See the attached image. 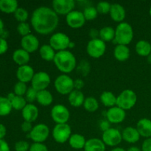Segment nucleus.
<instances>
[{"label": "nucleus", "mask_w": 151, "mask_h": 151, "mask_svg": "<svg viewBox=\"0 0 151 151\" xmlns=\"http://www.w3.org/2000/svg\"><path fill=\"white\" fill-rule=\"evenodd\" d=\"M19 8L16 0H0V10L7 14L14 13Z\"/></svg>", "instance_id": "obj_29"}, {"label": "nucleus", "mask_w": 151, "mask_h": 151, "mask_svg": "<svg viewBox=\"0 0 151 151\" xmlns=\"http://www.w3.org/2000/svg\"><path fill=\"white\" fill-rule=\"evenodd\" d=\"M110 122H109L108 120H106V119H103V120H101L100 122V128L102 130V131L104 132V131H107V130H109V128H111V125H110Z\"/></svg>", "instance_id": "obj_48"}, {"label": "nucleus", "mask_w": 151, "mask_h": 151, "mask_svg": "<svg viewBox=\"0 0 151 151\" xmlns=\"http://www.w3.org/2000/svg\"><path fill=\"white\" fill-rule=\"evenodd\" d=\"M21 46H22V49L30 54L40 48L39 40L35 35L31 33L26 36L22 37L21 40Z\"/></svg>", "instance_id": "obj_15"}, {"label": "nucleus", "mask_w": 151, "mask_h": 151, "mask_svg": "<svg viewBox=\"0 0 151 151\" xmlns=\"http://www.w3.org/2000/svg\"><path fill=\"white\" fill-rule=\"evenodd\" d=\"M50 128L46 124L39 123L33 126L32 131L27 134L33 143H44L50 136Z\"/></svg>", "instance_id": "obj_6"}, {"label": "nucleus", "mask_w": 151, "mask_h": 151, "mask_svg": "<svg viewBox=\"0 0 151 151\" xmlns=\"http://www.w3.org/2000/svg\"><path fill=\"white\" fill-rule=\"evenodd\" d=\"M71 42L69 37L63 32H58L52 34L50 38V45L55 51L60 52L67 50Z\"/></svg>", "instance_id": "obj_8"}, {"label": "nucleus", "mask_w": 151, "mask_h": 151, "mask_svg": "<svg viewBox=\"0 0 151 151\" xmlns=\"http://www.w3.org/2000/svg\"><path fill=\"white\" fill-rule=\"evenodd\" d=\"M50 83H51V78L50 75L46 72L41 71L35 73L31 81V87L37 91H43L47 89Z\"/></svg>", "instance_id": "obj_11"}, {"label": "nucleus", "mask_w": 151, "mask_h": 151, "mask_svg": "<svg viewBox=\"0 0 151 151\" xmlns=\"http://www.w3.org/2000/svg\"><path fill=\"white\" fill-rule=\"evenodd\" d=\"M14 148L16 151H29L30 145L27 141L20 140L15 144Z\"/></svg>", "instance_id": "obj_43"}, {"label": "nucleus", "mask_w": 151, "mask_h": 151, "mask_svg": "<svg viewBox=\"0 0 151 151\" xmlns=\"http://www.w3.org/2000/svg\"><path fill=\"white\" fill-rule=\"evenodd\" d=\"M38 114H39L38 109L33 103H27L22 111V115L24 120L31 123L36 120Z\"/></svg>", "instance_id": "obj_18"}, {"label": "nucleus", "mask_w": 151, "mask_h": 151, "mask_svg": "<svg viewBox=\"0 0 151 151\" xmlns=\"http://www.w3.org/2000/svg\"><path fill=\"white\" fill-rule=\"evenodd\" d=\"M126 117L125 111L118 106L110 108L106 112V118L110 123L119 124L123 122Z\"/></svg>", "instance_id": "obj_16"}, {"label": "nucleus", "mask_w": 151, "mask_h": 151, "mask_svg": "<svg viewBox=\"0 0 151 151\" xmlns=\"http://www.w3.org/2000/svg\"><path fill=\"white\" fill-rule=\"evenodd\" d=\"M142 151H151V137L147 138L142 145Z\"/></svg>", "instance_id": "obj_47"}, {"label": "nucleus", "mask_w": 151, "mask_h": 151, "mask_svg": "<svg viewBox=\"0 0 151 151\" xmlns=\"http://www.w3.org/2000/svg\"><path fill=\"white\" fill-rule=\"evenodd\" d=\"M83 107L86 111L90 113H93L98 110L99 109V102L96 98L93 97H88L85 99L83 103Z\"/></svg>", "instance_id": "obj_33"}, {"label": "nucleus", "mask_w": 151, "mask_h": 151, "mask_svg": "<svg viewBox=\"0 0 151 151\" xmlns=\"http://www.w3.org/2000/svg\"><path fill=\"white\" fill-rule=\"evenodd\" d=\"M111 151H127V150H125V149L122 148V147H114V148L112 149V150Z\"/></svg>", "instance_id": "obj_56"}, {"label": "nucleus", "mask_w": 151, "mask_h": 151, "mask_svg": "<svg viewBox=\"0 0 151 151\" xmlns=\"http://www.w3.org/2000/svg\"><path fill=\"white\" fill-rule=\"evenodd\" d=\"M72 136V128L70 125L66 124H56L52 130V137L55 141L59 144H63L69 141Z\"/></svg>", "instance_id": "obj_7"}, {"label": "nucleus", "mask_w": 151, "mask_h": 151, "mask_svg": "<svg viewBox=\"0 0 151 151\" xmlns=\"http://www.w3.org/2000/svg\"><path fill=\"white\" fill-rule=\"evenodd\" d=\"M34 75H35V71L33 68L29 65L19 66L16 71L17 79L19 80V81L24 83L31 82Z\"/></svg>", "instance_id": "obj_17"}, {"label": "nucleus", "mask_w": 151, "mask_h": 151, "mask_svg": "<svg viewBox=\"0 0 151 151\" xmlns=\"http://www.w3.org/2000/svg\"><path fill=\"white\" fill-rule=\"evenodd\" d=\"M83 16L86 21H92L97 17L98 12L96 7L93 6H87L83 11Z\"/></svg>", "instance_id": "obj_36"}, {"label": "nucleus", "mask_w": 151, "mask_h": 151, "mask_svg": "<svg viewBox=\"0 0 151 151\" xmlns=\"http://www.w3.org/2000/svg\"><path fill=\"white\" fill-rule=\"evenodd\" d=\"M3 30H4V22L0 19V35L2 34Z\"/></svg>", "instance_id": "obj_55"}, {"label": "nucleus", "mask_w": 151, "mask_h": 151, "mask_svg": "<svg viewBox=\"0 0 151 151\" xmlns=\"http://www.w3.org/2000/svg\"><path fill=\"white\" fill-rule=\"evenodd\" d=\"M21 128H22V130L23 132L29 134L30 131H32L33 126L32 125V123H31V122H27V121H24V122H22V125H21Z\"/></svg>", "instance_id": "obj_46"}, {"label": "nucleus", "mask_w": 151, "mask_h": 151, "mask_svg": "<svg viewBox=\"0 0 151 151\" xmlns=\"http://www.w3.org/2000/svg\"><path fill=\"white\" fill-rule=\"evenodd\" d=\"M134 29L129 23L122 22L118 24L115 29V37L114 42L115 44L126 45L131 44L134 38Z\"/></svg>", "instance_id": "obj_3"}, {"label": "nucleus", "mask_w": 151, "mask_h": 151, "mask_svg": "<svg viewBox=\"0 0 151 151\" xmlns=\"http://www.w3.org/2000/svg\"><path fill=\"white\" fill-rule=\"evenodd\" d=\"M102 140L106 145L109 147H116L122 142V132H120L117 128H111L103 133Z\"/></svg>", "instance_id": "obj_12"}, {"label": "nucleus", "mask_w": 151, "mask_h": 151, "mask_svg": "<svg viewBox=\"0 0 151 151\" xmlns=\"http://www.w3.org/2000/svg\"><path fill=\"white\" fill-rule=\"evenodd\" d=\"M12 105L13 109L17 111H22L24 108L27 106V102L26 99L24 97H21V96H15L14 98L10 101Z\"/></svg>", "instance_id": "obj_35"}, {"label": "nucleus", "mask_w": 151, "mask_h": 151, "mask_svg": "<svg viewBox=\"0 0 151 151\" xmlns=\"http://www.w3.org/2000/svg\"><path fill=\"white\" fill-rule=\"evenodd\" d=\"M106 145L103 140L97 138H91L86 140L84 151H106Z\"/></svg>", "instance_id": "obj_25"}, {"label": "nucleus", "mask_w": 151, "mask_h": 151, "mask_svg": "<svg viewBox=\"0 0 151 151\" xmlns=\"http://www.w3.org/2000/svg\"><path fill=\"white\" fill-rule=\"evenodd\" d=\"M27 89L28 88L27 86V83L20 82V81H18L14 86L13 92H14V94H16V95L24 97V96L25 95V94H26Z\"/></svg>", "instance_id": "obj_38"}, {"label": "nucleus", "mask_w": 151, "mask_h": 151, "mask_svg": "<svg viewBox=\"0 0 151 151\" xmlns=\"http://www.w3.org/2000/svg\"><path fill=\"white\" fill-rule=\"evenodd\" d=\"M86 19L83 12L74 10L66 16V22L69 27L73 29L81 28L85 24Z\"/></svg>", "instance_id": "obj_14"}, {"label": "nucleus", "mask_w": 151, "mask_h": 151, "mask_svg": "<svg viewBox=\"0 0 151 151\" xmlns=\"http://www.w3.org/2000/svg\"><path fill=\"white\" fill-rule=\"evenodd\" d=\"M111 7V4L108 1H100L97 3L96 8H97L98 13L108 14L110 13Z\"/></svg>", "instance_id": "obj_41"}, {"label": "nucleus", "mask_w": 151, "mask_h": 151, "mask_svg": "<svg viewBox=\"0 0 151 151\" xmlns=\"http://www.w3.org/2000/svg\"><path fill=\"white\" fill-rule=\"evenodd\" d=\"M29 151H49V150L44 143H32Z\"/></svg>", "instance_id": "obj_44"}, {"label": "nucleus", "mask_w": 151, "mask_h": 151, "mask_svg": "<svg viewBox=\"0 0 151 151\" xmlns=\"http://www.w3.org/2000/svg\"><path fill=\"white\" fill-rule=\"evenodd\" d=\"M8 50L7 41L4 38L0 37V55H3Z\"/></svg>", "instance_id": "obj_45"}, {"label": "nucleus", "mask_w": 151, "mask_h": 151, "mask_svg": "<svg viewBox=\"0 0 151 151\" xmlns=\"http://www.w3.org/2000/svg\"><path fill=\"white\" fill-rule=\"evenodd\" d=\"M137 129L140 136L144 138L151 137V120L148 118H142L139 119L137 124Z\"/></svg>", "instance_id": "obj_21"}, {"label": "nucleus", "mask_w": 151, "mask_h": 151, "mask_svg": "<svg viewBox=\"0 0 151 151\" xmlns=\"http://www.w3.org/2000/svg\"><path fill=\"white\" fill-rule=\"evenodd\" d=\"M147 62L149 63V64L151 65V54L149 55L147 57Z\"/></svg>", "instance_id": "obj_58"}, {"label": "nucleus", "mask_w": 151, "mask_h": 151, "mask_svg": "<svg viewBox=\"0 0 151 151\" xmlns=\"http://www.w3.org/2000/svg\"><path fill=\"white\" fill-rule=\"evenodd\" d=\"M39 55L43 60L50 62L54 60L56 52L50 44H44L39 48Z\"/></svg>", "instance_id": "obj_27"}, {"label": "nucleus", "mask_w": 151, "mask_h": 151, "mask_svg": "<svg viewBox=\"0 0 151 151\" xmlns=\"http://www.w3.org/2000/svg\"><path fill=\"white\" fill-rule=\"evenodd\" d=\"M14 17L19 23L22 22H27V20L29 18V13L26 9L23 8V7H19L17 10H16L14 13Z\"/></svg>", "instance_id": "obj_37"}, {"label": "nucleus", "mask_w": 151, "mask_h": 151, "mask_svg": "<svg viewBox=\"0 0 151 151\" xmlns=\"http://www.w3.org/2000/svg\"><path fill=\"white\" fill-rule=\"evenodd\" d=\"M74 86H75V89L80 90L81 91L84 86V82L82 79H77L74 81Z\"/></svg>", "instance_id": "obj_49"}, {"label": "nucleus", "mask_w": 151, "mask_h": 151, "mask_svg": "<svg viewBox=\"0 0 151 151\" xmlns=\"http://www.w3.org/2000/svg\"><path fill=\"white\" fill-rule=\"evenodd\" d=\"M115 37V29L112 27H103L100 29V36L99 38L104 42H109L114 41Z\"/></svg>", "instance_id": "obj_32"}, {"label": "nucleus", "mask_w": 151, "mask_h": 151, "mask_svg": "<svg viewBox=\"0 0 151 151\" xmlns=\"http://www.w3.org/2000/svg\"><path fill=\"white\" fill-rule=\"evenodd\" d=\"M75 47V43L71 41L70 44H69V49H72V48H74Z\"/></svg>", "instance_id": "obj_57"}, {"label": "nucleus", "mask_w": 151, "mask_h": 151, "mask_svg": "<svg viewBox=\"0 0 151 151\" xmlns=\"http://www.w3.org/2000/svg\"><path fill=\"white\" fill-rule=\"evenodd\" d=\"M16 29H17L18 33L20 35H22V37L26 36V35L31 34L30 26H29V24L27 22H22V23H19L18 24L17 27H16Z\"/></svg>", "instance_id": "obj_39"}, {"label": "nucleus", "mask_w": 151, "mask_h": 151, "mask_svg": "<svg viewBox=\"0 0 151 151\" xmlns=\"http://www.w3.org/2000/svg\"><path fill=\"white\" fill-rule=\"evenodd\" d=\"M131 51L128 46L117 44L114 50V56L118 61L124 62L129 59Z\"/></svg>", "instance_id": "obj_22"}, {"label": "nucleus", "mask_w": 151, "mask_h": 151, "mask_svg": "<svg viewBox=\"0 0 151 151\" xmlns=\"http://www.w3.org/2000/svg\"><path fill=\"white\" fill-rule=\"evenodd\" d=\"M68 142H69V144L71 147H72L73 149L81 150V149H84L86 140L82 134H72Z\"/></svg>", "instance_id": "obj_26"}, {"label": "nucleus", "mask_w": 151, "mask_h": 151, "mask_svg": "<svg viewBox=\"0 0 151 151\" xmlns=\"http://www.w3.org/2000/svg\"><path fill=\"white\" fill-rule=\"evenodd\" d=\"M36 101L42 106H49L52 103L53 96L48 90H43L38 91Z\"/></svg>", "instance_id": "obj_30"}, {"label": "nucleus", "mask_w": 151, "mask_h": 151, "mask_svg": "<svg viewBox=\"0 0 151 151\" xmlns=\"http://www.w3.org/2000/svg\"><path fill=\"white\" fill-rule=\"evenodd\" d=\"M122 139L129 144H135L139 141L140 136L139 133L137 131V128L134 127H127L122 131Z\"/></svg>", "instance_id": "obj_19"}, {"label": "nucleus", "mask_w": 151, "mask_h": 151, "mask_svg": "<svg viewBox=\"0 0 151 151\" xmlns=\"http://www.w3.org/2000/svg\"><path fill=\"white\" fill-rule=\"evenodd\" d=\"M7 134V128L3 124L0 123V139H4Z\"/></svg>", "instance_id": "obj_52"}, {"label": "nucleus", "mask_w": 151, "mask_h": 151, "mask_svg": "<svg viewBox=\"0 0 151 151\" xmlns=\"http://www.w3.org/2000/svg\"><path fill=\"white\" fill-rule=\"evenodd\" d=\"M54 86L57 92L62 95H69L74 89V80L68 75L62 74L55 78L54 81Z\"/></svg>", "instance_id": "obj_5"}, {"label": "nucleus", "mask_w": 151, "mask_h": 151, "mask_svg": "<svg viewBox=\"0 0 151 151\" xmlns=\"http://www.w3.org/2000/svg\"><path fill=\"white\" fill-rule=\"evenodd\" d=\"M127 151H142V150L137 146H131L127 150Z\"/></svg>", "instance_id": "obj_53"}, {"label": "nucleus", "mask_w": 151, "mask_h": 151, "mask_svg": "<svg viewBox=\"0 0 151 151\" xmlns=\"http://www.w3.org/2000/svg\"><path fill=\"white\" fill-rule=\"evenodd\" d=\"M77 71L82 76L86 77L90 72V64L86 60H82L77 66Z\"/></svg>", "instance_id": "obj_40"}, {"label": "nucleus", "mask_w": 151, "mask_h": 151, "mask_svg": "<svg viewBox=\"0 0 151 151\" xmlns=\"http://www.w3.org/2000/svg\"><path fill=\"white\" fill-rule=\"evenodd\" d=\"M0 151H10L8 143L4 139H0Z\"/></svg>", "instance_id": "obj_50"}, {"label": "nucleus", "mask_w": 151, "mask_h": 151, "mask_svg": "<svg viewBox=\"0 0 151 151\" xmlns=\"http://www.w3.org/2000/svg\"><path fill=\"white\" fill-rule=\"evenodd\" d=\"M51 118L56 124H66L70 118L69 109L62 104H57L51 110Z\"/></svg>", "instance_id": "obj_10"}, {"label": "nucleus", "mask_w": 151, "mask_h": 151, "mask_svg": "<svg viewBox=\"0 0 151 151\" xmlns=\"http://www.w3.org/2000/svg\"><path fill=\"white\" fill-rule=\"evenodd\" d=\"M149 14H150V17H151V6H150V10H149Z\"/></svg>", "instance_id": "obj_59"}, {"label": "nucleus", "mask_w": 151, "mask_h": 151, "mask_svg": "<svg viewBox=\"0 0 151 151\" xmlns=\"http://www.w3.org/2000/svg\"><path fill=\"white\" fill-rule=\"evenodd\" d=\"M89 35L91 39L99 38V36H100V31L97 30L95 28H91L89 31Z\"/></svg>", "instance_id": "obj_51"}, {"label": "nucleus", "mask_w": 151, "mask_h": 151, "mask_svg": "<svg viewBox=\"0 0 151 151\" xmlns=\"http://www.w3.org/2000/svg\"><path fill=\"white\" fill-rule=\"evenodd\" d=\"M30 23L37 33L48 35L52 33L58 26V15L52 8L41 6L32 12Z\"/></svg>", "instance_id": "obj_1"}, {"label": "nucleus", "mask_w": 151, "mask_h": 151, "mask_svg": "<svg viewBox=\"0 0 151 151\" xmlns=\"http://www.w3.org/2000/svg\"><path fill=\"white\" fill-rule=\"evenodd\" d=\"M52 9L58 15H66L73 11L75 7L74 0H54L52 2Z\"/></svg>", "instance_id": "obj_13"}, {"label": "nucleus", "mask_w": 151, "mask_h": 151, "mask_svg": "<svg viewBox=\"0 0 151 151\" xmlns=\"http://www.w3.org/2000/svg\"><path fill=\"white\" fill-rule=\"evenodd\" d=\"M135 50L139 55L147 58L151 54V44L146 40H140L136 44Z\"/></svg>", "instance_id": "obj_28"}, {"label": "nucleus", "mask_w": 151, "mask_h": 151, "mask_svg": "<svg viewBox=\"0 0 151 151\" xmlns=\"http://www.w3.org/2000/svg\"><path fill=\"white\" fill-rule=\"evenodd\" d=\"M37 94L38 91H35L33 88L32 87H29L27 91L26 94H25V99H26L27 102L28 103H32L35 100H36Z\"/></svg>", "instance_id": "obj_42"}, {"label": "nucleus", "mask_w": 151, "mask_h": 151, "mask_svg": "<svg viewBox=\"0 0 151 151\" xmlns=\"http://www.w3.org/2000/svg\"><path fill=\"white\" fill-rule=\"evenodd\" d=\"M106 42L100 38L91 39L86 46V52L90 57L93 58H99L106 53Z\"/></svg>", "instance_id": "obj_9"}, {"label": "nucleus", "mask_w": 151, "mask_h": 151, "mask_svg": "<svg viewBox=\"0 0 151 151\" xmlns=\"http://www.w3.org/2000/svg\"><path fill=\"white\" fill-rule=\"evenodd\" d=\"M13 60L16 64L19 65V66L27 65L30 60V55L29 52L23 49H18L13 52Z\"/></svg>", "instance_id": "obj_23"}, {"label": "nucleus", "mask_w": 151, "mask_h": 151, "mask_svg": "<svg viewBox=\"0 0 151 151\" xmlns=\"http://www.w3.org/2000/svg\"><path fill=\"white\" fill-rule=\"evenodd\" d=\"M109 14H110L112 20L116 22L121 23L125 19L126 12H125V9L124 8L122 4H119V3H114V4H111Z\"/></svg>", "instance_id": "obj_20"}, {"label": "nucleus", "mask_w": 151, "mask_h": 151, "mask_svg": "<svg viewBox=\"0 0 151 151\" xmlns=\"http://www.w3.org/2000/svg\"><path fill=\"white\" fill-rule=\"evenodd\" d=\"M15 96H16V94H14V92H10V93H9L8 94H7V96L6 97H7V98L10 101H11V100H13V98H14Z\"/></svg>", "instance_id": "obj_54"}, {"label": "nucleus", "mask_w": 151, "mask_h": 151, "mask_svg": "<svg viewBox=\"0 0 151 151\" xmlns=\"http://www.w3.org/2000/svg\"><path fill=\"white\" fill-rule=\"evenodd\" d=\"M13 107L10 100L4 97H0V116H4L10 114Z\"/></svg>", "instance_id": "obj_34"}, {"label": "nucleus", "mask_w": 151, "mask_h": 151, "mask_svg": "<svg viewBox=\"0 0 151 151\" xmlns=\"http://www.w3.org/2000/svg\"><path fill=\"white\" fill-rule=\"evenodd\" d=\"M83 93L80 90L74 89L68 96L69 104L75 108H79L83 105L85 101Z\"/></svg>", "instance_id": "obj_24"}, {"label": "nucleus", "mask_w": 151, "mask_h": 151, "mask_svg": "<svg viewBox=\"0 0 151 151\" xmlns=\"http://www.w3.org/2000/svg\"><path fill=\"white\" fill-rule=\"evenodd\" d=\"M53 62L57 69L65 75L71 73L77 67L76 58L69 50L57 52Z\"/></svg>", "instance_id": "obj_2"}, {"label": "nucleus", "mask_w": 151, "mask_h": 151, "mask_svg": "<svg viewBox=\"0 0 151 151\" xmlns=\"http://www.w3.org/2000/svg\"><path fill=\"white\" fill-rule=\"evenodd\" d=\"M137 102V95L131 89H125L116 97V106L123 110H130L135 106Z\"/></svg>", "instance_id": "obj_4"}, {"label": "nucleus", "mask_w": 151, "mask_h": 151, "mask_svg": "<svg viewBox=\"0 0 151 151\" xmlns=\"http://www.w3.org/2000/svg\"><path fill=\"white\" fill-rule=\"evenodd\" d=\"M100 99L103 106L109 109L116 106V97L111 91H103L100 95Z\"/></svg>", "instance_id": "obj_31"}]
</instances>
